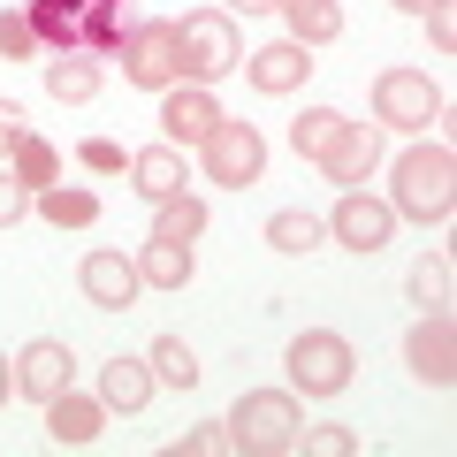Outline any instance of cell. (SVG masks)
<instances>
[{
  "label": "cell",
  "mask_w": 457,
  "mask_h": 457,
  "mask_svg": "<svg viewBox=\"0 0 457 457\" xmlns=\"http://www.w3.org/2000/svg\"><path fill=\"white\" fill-rule=\"evenodd\" d=\"M328 237V221L320 213H305V206H282V213H267V245L275 252H290V260H305L312 245Z\"/></svg>",
  "instance_id": "22"
},
{
  "label": "cell",
  "mask_w": 457,
  "mask_h": 457,
  "mask_svg": "<svg viewBox=\"0 0 457 457\" xmlns=\"http://www.w3.org/2000/svg\"><path fill=\"white\" fill-rule=\"evenodd\" d=\"M328 228H336V245H343V252H381V245L396 237V213H389V198H366V183H359V191H343V198H336Z\"/></svg>",
  "instance_id": "8"
},
{
  "label": "cell",
  "mask_w": 457,
  "mask_h": 457,
  "mask_svg": "<svg viewBox=\"0 0 457 457\" xmlns=\"http://www.w3.org/2000/svg\"><path fill=\"white\" fill-rule=\"evenodd\" d=\"M23 137H31V122H23V107H16V99H0V161H8V153H16Z\"/></svg>",
  "instance_id": "34"
},
{
  "label": "cell",
  "mask_w": 457,
  "mask_h": 457,
  "mask_svg": "<svg viewBox=\"0 0 457 457\" xmlns=\"http://www.w3.org/2000/svg\"><path fill=\"white\" fill-rule=\"evenodd\" d=\"M411 297H420L427 312H435V305H450V252H427V260L411 267Z\"/></svg>",
  "instance_id": "27"
},
{
  "label": "cell",
  "mask_w": 457,
  "mask_h": 457,
  "mask_svg": "<svg viewBox=\"0 0 457 457\" xmlns=\"http://www.w3.org/2000/svg\"><path fill=\"white\" fill-rule=\"evenodd\" d=\"M176 23H183V77L191 84H213V77H228V69L245 62L237 23H228L221 8H198V16H176Z\"/></svg>",
  "instance_id": "6"
},
{
  "label": "cell",
  "mask_w": 457,
  "mask_h": 457,
  "mask_svg": "<svg viewBox=\"0 0 457 457\" xmlns=\"http://www.w3.org/2000/svg\"><path fill=\"white\" fill-rule=\"evenodd\" d=\"M228 450H245V457H282L297 450V396L290 389H245L237 396V411H228Z\"/></svg>",
  "instance_id": "2"
},
{
  "label": "cell",
  "mask_w": 457,
  "mask_h": 457,
  "mask_svg": "<svg viewBox=\"0 0 457 457\" xmlns=\"http://www.w3.org/2000/svg\"><path fill=\"white\" fill-rule=\"evenodd\" d=\"M8 168H16V176H23V183H31V191H46V183H54V176H62V153H54V145H46V137H23V145H16V153H8Z\"/></svg>",
  "instance_id": "26"
},
{
  "label": "cell",
  "mask_w": 457,
  "mask_h": 457,
  "mask_svg": "<svg viewBox=\"0 0 457 457\" xmlns=\"http://www.w3.org/2000/svg\"><path fill=\"white\" fill-rule=\"evenodd\" d=\"M297 442H305V457H359L351 427H297Z\"/></svg>",
  "instance_id": "29"
},
{
  "label": "cell",
  "mask_w": 457,
  "mask_h": 457,
  "mask_svg": "<svg viewBox=\"0 0 457 457\" xmlns=\"http://www.w3.org/2000/svg\"><path fill=\"white\" fill-rule=\"evenodd\" d=\"M46 92L62 99V107H84V99L99 92V62L92 54H54L46 62Z\"/></svg>",
  "instance_id": "20"
},
{
  "label": "cell",
  "mask_w": 457,
  "mask_h": 457,
  "mask_svg": "<svg viewBox=\"0 0 457 457\" xmlns=\"http://www.w3.org/2000/svg\"><path fill=\"white\" fill-rule=\"evenodd\" d=\"M450 206H457V161H450V145H411L404 161H396L389 213H404V221H450Z\"/></svg>",
  "instance_id": "1"
},
{
  "label": "cell",
  "mask_w": 457,
  "mask_h": 457,
  "mask_svg": "<svg viewBox=\"0 0 457 457\" xmlns=\"http://www.w3.org/2000/svg\"><path fill=\"white\" fill-rule=\"evenodd\" d=\"M77 161L92 168V176H114V168H130V161H122V145H114V137H84V145H77Z\"/></svg>",
  "instance_id": "33"
},
{
  "label": "cell",
  "mask_w": 457,
  "mask_h": 457,
  "mask_svg": "<svg viewBox=\"0 0 457 457\" xmlns=\"http://www.w3.org/2000/svg\"><path fill=\"white\" fill-rule=\"evenodd\" d=\"M16 396V359H0V404Z\"/></svg>",
  "instance_id": "36"
},
{
  "label": "cell",
  "mask_w": 457,
  "mask_h": 457,
  "mask_svg": "<svg viewBox=\"0 0 457 457\" xmlns=\"http://www.w3.org/2000/svg\"><path fill=\"white\" fill-rule=\"evenodd\" d=\"M396 8H411V16H420V8H427V0H396Z\"/></svg>",
  "instance_id": "37"
},
{
  "label": "cell",
  "mask_w": 457,
  "mask_h": 457,
  "mask_svg": "<svg viewBox=\"0 0 457 457\" xmlns=\"http://www.w3.org/2000/svg\"><path fill=\"white\" fill-rule=\"evenodd\" d=\"M153 237H161V245H198V237H206V206H198V198H161V206H153Z\"/></svg>",
  "instance_id": "23"
},
{
  "label": "cell",
  "mask_w": 457,
  "mask_h": 457,
  "mask_svg": "<svg viewBox=\"0 0 457 457\" xmlns=\"http://www.w3.org/2000/svg\"><path fill=\"white\" fill-rule=\"evenodd\" d=\"M275 0H221V16H267Z\"/></svg>",
  "instance_id": "35"
},
{
  "label": "cell",
  "mask_w": 457,
  "mask_h": 457,
  "mask_svg": "<svg viewBox=\"0 0 457 457\" xmlns=\"http://www.w3.org/2000/svg\"><path fill=\"white\" fill-rule=\"evenodd\" d=\"M137 282H145V290H183V282H191V245H161V237H145V252H137Z\"/></svg>",
  "instance_id": "19"
},
{
  "label": "cell",
  "mask_w": 457,
  "mask_h": 457,
  "mask_svg": "<svg viewBox=\"0 0 457 457\" xmlns=\"http://www.w3.org/2000/svg\"><path fill=\"white\" fill-rule=\"evenodd\" d=\"M0 62H38V31L23 8H0Z\"/></svg>",
  "instance_id": "28"
},
{
  "label": "cell",
  "mask_w": 457,
  "mask_h": 457,
  "mask_svg": "<svg viewBox=\"0 0 457 457\" xmlns=\"http://www.w3.org/2000/svg\"><path fill=\"white\" fill-rule=\"evenodd\" d=\"M69 381H77V359H69V343L38 336V343H23V351H16V389L31 396V404H46V396H62Z\"/></svg>",
  "instance_id": "12"
},
{
  "label": "cell",
  "mask_w": 457,
  "mask_h": 457,
  "mask_svg": "<svg viewBox=\"0 0 457 457\" xmlns=\"http://www.w3.org/2000/svg\"><path fill=\"white\" fill-rule=\"evenodd\" d=\"M153 396V366L145 359H107L99 366V404L107 411H145Z\"/></svg>",
  "instance_id": "17"
},
{
  "label": "cell",
  "mask_w": 457,
  "mask_h": 457,
  "mask_svg": "<svg viewBox=\"0 0 457 457\" xmlns=\"http://www.w3.org/2000/svg\"><path fill=\"white\" fill-rule=\"evenodd\" d=\"M38 198V213H46L54 228H92L99 221V198L84 191V183H46V191H31Z\"/></svg>",
  "instance_id": "21"
},
{
  "label": "cell",
  "mask_w": 457,
  "mask_h": 457,
  "mask_svg": "<svg viewBox=\"0 0 457 457\" xmlns=\"http://www.w3.org/2000/svg\"><path fill=\"white\" fill-rule=\"evenodd\" d=\"M130 183H137V198L145 206H161V198H176L183 191V145H145V153H130Z\"/></svg>",
  "instance_id": "16"
},
{
  "label": "cell",
  "mask_w": 457,
  "mask_h": 457,
  "mask_svg": "<svg viewBox=\"0 0 457 457\" xmlns=\"http://www.w3.org/2000/svg\"><path fill=\"white\" fill-rule=\"evenodd\" d=\"M213 122H221V107H213L206 84H168L161 92V137L168 145H206Z\"/></svg>",
  "instance_id": "10"
},
{
  "label": "cell",
  "mask_w": 457,
  "mask_h": 457,
  "mask_svg": "<svg viewBox=\"0 0 457 457\" xmlns=\"http://www.w3.org/2000/svg\"><path fill=\"white\" fill-rule=\"evenodd\" d=\"M99 427H107V404H99V396H77V389L46 396V435L62 442V450H84V442H99Z\"/></svg>",
  "instance_id": "15"
},
{
  "label": "cell",
  "mask_w": 457,
  "mask_h": 457,
  "mask_svg": "<svg viewBox=\"0 0 457 457\" xmlns=\"http://www.w3.org/2000/svg\"><path fill=\"white\" fill-rule=\"evenodd\" d=\"M420 16H427V38H435V46L450 54V46H457V0H427Z\"/></svg>",
  "instance_id": "32"
},
{
  "label": "cell",
  "mask_w": 457,
  "mask_h": 457,
  "mask_svg": "<svg viewBox=\"0 0 457 457\" xmlns=\"http://www.w3.org/2000/svg\"><path fill=\"white\" fill-rule=\"evenodd\" d=\"M122 77L137 84V92H168V84H183V23L176 16H153V23H130V38H122Z\"/></svg>",
  "instance_id": "3"
},
{
  "label": "cell",
  "mask_w": 457,
  "mask_h": 457,
  "mask_svg": "<svg viewBox=\"0 0 457 457\" xmlns=\"http://www.w3.org/2000/svg\"><path fill=\"white\" fill-rule=\"evenodd\" d=\"M336 137H343V114H336V107H305V114L290 122V153H297V161H328Z\"/></svg>",
  "instance_id": "24"
},
{
  "label": "cell",
  "mask_w": 457,
  "mask_h": 457,
  "mask_svg": "<svg viewBox=\"0 0 457 457\" xmlns=\"http://www.w3.org/2000/svg\"><path fill=\"white\" fill-rule=\"evenodd\" d=\"M221 450H228V427H221V420H213V427H191L183 442H168V457H221Z\"/></svg>",
  "instance_id": "30"
},
{
  "label": "cell",
  "mask_w": 457,
  "mask_h": 457,
  "mask_svg": "<svg viewBox=\"0 0 457 457\" xmlns=\"http://www.w3.org/2000/svg\"><path fill=\"white\" fill-rule=\"evenodd\" d=\"M320 168H328V183L359 191V183L381 168V122H351V114H343V137L328 145V161H320Z\"/></svg>",
  "instance_id": "13"
},
{
  "label": "cell",
  "mask_w": 457,
  "mask_h": 457,
  "mask_svg": "<svg viewBox=\"0 0 457 457\" xmlns=\"http://www.w3.org/2000/svg\"><path fill=\"white\" fill-rule=\"evenodd\" d=\"M153 374H161L168 381V389H191V381H198V359H191V343H183V336H161V343H153Z\"/></svg>",
  "instance_id": "25"
},
{
  "label": "cell",
  "mask_w": 457,
  "mask_h": 457,
  "mask_svg": "<svg viewBox=\"0 0 457 457\" xmlns=\"http://www.w3.org/2000/svg\"><path fill=\"white\" fill-rule=\"evenodd\" d=\"M198 161H206V183H221V191H252V183L267 176V137L252 130V122H213L206 145H198Z\"/></svg>",
  "instance_id": "4"
},
{
  "label": "cell",
  "mask_w": 457,
  "mask_h": 457,
  "mask_svg": "<svg viewBox=\"0 0 457 457\" xmlns=\"http://www.w3.org/2000/svg\"><path fill=\"white\" fill-rule=\"evenodd\" d=\"M404 359H411V374L427 381V389H450L457 381V328H450V312H420V328L404 336Z\"/></svg>",
  "instance_id": "9"
},
{
  "label": "cell",
  "mask_w": 457,
  "mask_h": 457,
  "mask_svg": "<svg viewBox=\"0 0 457 457\" xmlns=\"http://www.w3.org/2000/svg\"><path fill=\"white\" fill-rule=\"evenodd\" d=\"M245 69L260 92H297V84L312 77V46H297V38H275V46H260V54H245Z\"/></svg>",
  "instance_id": "14"
},
{
  "label": "cell",
  "mask_w": 457,
  "mask_h": 457,
  "mask_svg": "<svg viewBox=\"0 0 457 457\" xmlns=\"http://www.w3.org/2000/svg\"><path fill=\"white\" fill-rule=\"evenodd\" d=\"M23 213H31V183H23L16 168H0V228H16Z\"/></svg>",
  "instance_id": "31"
},
{
  "label": "cell",
  "mask_w": 457,
  "mask_h": 457,
  "mask_svg": "<svg viewBox=\"0 0 457 457\" xmlns=\"http://www.w3.org/2000/svg\"><path fill=\"white\" fill-rule=\"evenodd\" d=\"M282 23H290L297 46H328V38H343V8L336 0H275Z\"/></svg>",
  "instance_id": "18"
},
{
  "label": "cell",
  "mask_w": 457,
  "mask_h": 457,
  "mask_svg": "<svg viewBox=\"0 0 457 457\" xmlns=\"http://www.w3.org/2000/svg\"><path fill=\"white\" fill-rule=\"evenodd\" d=\"M282 366H290V389H305V396H343L359 359H351V343H343L336 328H305V336L290 343V359H282Z\"/></svg>",
  "instance_id": "5"
},
{
  "label": "cell",
  "mask_w": 457,
  "mask_h": 457,
  "mask_svg": "<svg viewBox=\"0 0 457 457\" xmlns=\"http://www.w3.org/2000/svg\"><path fill=\"white\" fill-rule=\"evenodd\" d=\"M77 282H84V297H92L99 312H130L137 305V260H122V252H84V267H77Z\"/></svg>",
  "instance_id": "11"
},
{
  "label": "cell",
  "mask_w": 457,
  "mask_h": 457,
  "mask_svg": "<svg viewBox=\"0 0 457 457\" xmlns=\"http://www.w3.org/2000/svg\"><path fill=\"white\" fill-rule=\"evenodd\" d=\"M435 114H442V92L420 69H381L374 77V122H389V130H427Z\"/></svg>",
  "instance_id": "7"
}]
</instances>
